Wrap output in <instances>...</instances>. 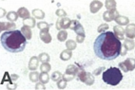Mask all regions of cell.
Here are the masks:
<instances>
[{
  "mask_svg": "<svg viewBox=\"0 0 135 90\" xmlns=\"http://www.w3.org/2000/svg\"><path fill=\"white\" fill-rule=\"evenodd\" d=\"M108 29H109V25L108 24H102L98 27L97 31L100 32V33H102V32H105L106 30H108Z\"/></svg>",
  "mask_w": 135,
  "mask_h": 90,
  "instance_id": "obj_34",
  "label": "cell"
},
{
  "mask_svg": "<svg viewBox=\"0 0 135 90\" xmlns=\"http://www.w3.org/2000/svg\"><path fill=\"white\" fill-rule=\"evenodd\" d=\"M39 58L36 56H32L29 62V65H28V67H29L30 70H36V68L38 67V63H39Z\"/></svg>",
  "mask_w": 135,
  "mask_h": 90,
  "instance_id": "obj_10",
  "label": "cell"
},
{
  "mask_svg": "<svg viewBox=\"0 0 135 90\" xmlns=\"http://www.w3.org/2000/svg\"><path fill=\"white\" fill-rule=\"evenodd\" d=\"M4 12H5L4 9H1V17H4V16H5V14H4Z\"/></svg>",
  "mask_w": 135,
  "mask_h": 90,
  "instance_id": "obj_43",
  "label": "cell"
},
{
  "mask_svg": "<svg viewBox=\"0 0 135 90\" xmlns=\"http://www.w3.org/2000/svg\"><path fill=\"white\" fill-rule=\"evenodd\" d=\"M39 76H40V74L37 71H32L29 74V78L32 83H37L39 80Z\"/></svg>",
  "mask_w": 135,
  "mask_h": 90,
  "instance_id": "obj_24",
  "label": "cell"
},
{
  "mask_svg": "<svg viewBox=\"0 0 135 90\" xmlns=\"http://www.w3.org/2000/svg\"><path fill=\"white\" fill-rule=\"evenodd\" d=\"M105 6L108 10H114L116 9V1L115 0H106Z\"/></svg>",
  "mask_w": 135,
  "mask_h": 90,
  "instance_id": "obj_25",
  "label": "cell"
},
{
  "mask_svg": "<svg viewBox=\"0 0 135 90\" xmlns=\"http://www.w3.org/2000/svg\"><path fill=\"white\" fill-rule=\"evenodd\" d=\"M71 56H73V52H71V50L67 49L61 52L60 59L62 60V61H69V60L71 58Z\"/></svg>",
  "mask_w": 135,
  "mask_h": 90,
  "instance_id": "obj_14",
  "label": "cell"
},
{
  "mask_svg": "<svg viewBox=\"0 0 135 90\" xmlns=\"http://www.w3.org/2000/svg\"><path fill=\"white\" fill-rule=\"evenodd\" d=\"M77 20H73V21H71V23H70V29H73H73H74V27L75 26H76V24H77Z\"/></svg>",
  "mask_w": 135,
  "mask_h": 90,
  "instance_id": "obj_41",
  "label": "cell"
},
{
  "mask_svg": "<svg viewBox=\"0 0 135 90\" xmlns=\"http://www.w3.org/2000/svg\"><path fill=\"white\" fill-rule=\"evenodd\" d=\"M35 23H36L35 22V19L32 18V17H28V18L23 20V24H24L25 26H28V27H30V28L35 27Z\"/></svg>",
  "mask_w": 135,
  "mask_h": 90,
  "instance_id": "obj_21",
  "label": "cell"
},
{
  "mask_svg": "<svg viewBox=\"0 0 135 90\" xmlns=\"http://www.w3.org/2000/svg\"><path fill=\"white\" fill-rule=\"evenodd\" d=\"M70 23H71V20L69 18V17H62V18H58V20L56 21V29L58 30H61V29H67L70 28Z\"/></svg>",
  "mask_w": 135,
  "mask_h": 90,
  "instance_id": "obj_4",
  "label": "cell"
},
{
  "mask_svg": "<svg viewBox=\"0 0 135 90\" xmlns=\"http://www.w3.org/2000/svg\"><path fill=\"white\" fill-rule=\"evenodd\" d=\"M75 76L74 75H70V74H67V73H65L64 75H63V77L62 78L64 79L65 81H67V82H69V81H71V80H73V78H74Z\"/></svg>",
  "mask_w": 135,
  "mask_h": 90,
  "instance_id": "obj_37",
  "label": "cell"
},
{
  "mask_svg": "<svg viewBox=\"0 0 135 90\" xmlns=\"http://www.w3.org/2000/svg\"><path fill=\"white\" fill-rule=\"evenodd\" d=\"M102 79L104 83L109 85H117L123 79V74L118 67H110L103 72Z\"/></svg>",
  "mask_w": 135,
  "mask_h": 90,
  "instance_id": "obj_3",
  "label": "cell"
},
{
  "mask_svg": "<svg viewBox=\"0 0 135 90\" xmlns=\"http://www.w3.org/2000/svg\"><path fill=\"white\" fill-rule=\"evenodd\" d=\"M119 12L116 10V9L114 10H108L107 12H105L103 13V19L106 22H110L112 20H114L117 16H119Z\"/></svg>",
  "mask_w": 135,
  "mask_h": 90,
  "instance_id": "obj_5",
  "label": "cell"
},
{
  "mask_svg": "<svg viewBox=\"0 0 135 90\" xmlns=\"http://www.w3.org/2000/svg\"><path fill=\"white\" fill-rule=\"evenodd\" d=\"M51 65L49 63H42V65L40 66V70L41 72H49V71L51 70Z\"/></svg>",
  "mask_w": 135,
  "mask_h": 90,
  "instance_id": "obj_32",
  "label": "cell"
},
{
  "mask_svg": "<svg viewBox=\"0 0 135 90\" xmlns=\"http://www.w3.org/2000/svg\"><path fill=\"white\" fill-rule=\"evenodd\" d=\"M84 41H85V34H77V36H76V42L82 44Z\"/></svg>",
  "mask_w": 135,
  "mask_h": 90,
  "instance_id": "obj_36",
  "label": "cell"
},
{
  "mask_svg": "<svg viewBox=\"0 0 135 90\" xmlns=\"http://www.w3.org/2000/svg\"><path fill=\"white\" fill-rule=\"evenodd\" d=\"M45 85H44L43 83H36L35 84V89L36 90H40V89H45Z\"/></svg>",
  "mask_w": 135,
  "mask_h": 90,
  "instance_id": "obj_39",
  "label": "cell"
},
{
  "mask_svg": "<svg viewBox=\"0 0 135 90\" xmlns=\"http://www.w3.org/2000/svg\"><path fill=\"white\" fill-rule=\"evenodd\" d=\"M105 69V67H103V66H102V67H99L98 69H96V70H94V72H93V75L94 76H98L99 74L101 73L102 71L104 70Z\"/></svg>",
  "mask_w": 135,
  "mask_h": 90,
  "instance_id": "obj_40",
  "label": "cell"
},
{
  "mask_svg": "<svg viewBox=\"0 0 135 90\" xmlns=\"http://www.w3.org/2000/svg\"><path fill=\"white\" fill-rule=\"evenodd\" d=\"M66 86H67V81H65L63 78L57 82V87L59 89H64L66 88Z\"/></svg>",
  "mask_w": 135,
  "mask_h": 90,
  "instance_id": "obj_33",
  "label": "cell"
},
{
  "mask_svg": "<svg viewBox=\"0 0 135 90\" xmlns=\"http://www.w3.org/2000/svg\"><path fill=\"white\" fill-rule=\"evenodd\" d=\"M83 83L87 85H92L94 83L93 75H92L91 73H89V72H87V75H86V77H85V80Z\"/></svg>",
  "mask_w": 135,
  "mask_h": 90,
  "instance_id": "obj_19",
  "label": "cell"
},
{
  "mask_svg": "<svg viewBox=\"0 0 135 90\" xmlns=\"http://www.w3.org/2000/svg\"><path fill=\"white\" fill-rule=\"evenodd\" d=\"M79 71V67L77 66H74V65H70L68 66L67 69H66V73L67 74H70V75H74L76 76Z\"/></svg>",
  "mask_w": 135,
  "mask_h": 90,
  "instance_id": "obj_15",
  "label": "cell"
},
{
  "mask_svg": "<svg viewBox=\"0 0 135 90\" xmlns=\"http://www.w3.org/2000/svg\"><path fill=\"white\" fill-rule=\"evenodd\" d=\"M73 30H74V32L76 34H85V29H84V28H83L82 25L79 23V21L77 22V24H76V26L74 27Z\"/></svg>",
  "mask_w": 135,
  "mask_h": 90,
  "instance_id": "obj_27",
  "label": "cell"
},
{
  "mask_svg": "<svg viewBox=\"0 0 135 90\" xmlns=\"http://www.w3.org/2000/svg\"><path fill=\"white\" fill-rule=\"evenodd\" d=\"M67 37H68V33L65 29H61L57 34V39H58V41H60V42L66 41V40H67Z\"/></svg>",
  "mask_w": 135,
  "mask_h": 90,
  "instance_id": "obj_23",
  "label": "cell"
},
{
  "mask_svg": "<svg viewBox=\"0 0 135 90\" xmlns=\"http://www.w3.org/2000/svg\"><path fill=\"white\" fill-rule=\"evenodd\" d=\"M125 65L127 66V68L128 69V71H132L135 69V59L133 58H128L127 60H125Z\"/></svg>",
  "mask_w": 135,
  "mask_h": 90,
  "instance_id": "obj_16",
  "label": "cell"
},
{
  "mask_svg": "<svg viewBox=\"0 0 135 90\" xmlns=\"http://www.w3.org/2000/svg\"><path fill=\"white\" fill-rule=\"evenodd\" d=\"M114 20L120 26H126V25H128V23H129V19L127 16H123V15H119Z\"/></svg>",
  "mask_w": 135,
  "mask_h": 90,
  "instance_id": "obj_13",
  "label": "cell"
},
{
  "mask_svg": "<svg viewBox=\"0 0 135 90\" xmlns=\"http://www.w3.org/2000/svg\"><path fill=\"white\" fill-rule=\"evenodd\" d=\"M7 19L9 20V21H11V22H15V21H16L17 18L19 17V15H18V13L15 12H9L7 13Z\"/></svg>",
  "mask_w": 135,
  "mask_h": 90,
  "instance_id": "obj_22",
  "label": "cell"
},
{
  "mask_svg": "<svg viewBox=\"0 0 135 90\" xmlns=\"http://www.w3.org/2000/svg\"><path fill=\"white\" fill-rule=\"evenodd\" d=\"M119 68H120L122 71H124V72H128V69L127 68V66H126V65H125L124 62H122V63H119Z\"/></svg>",
  "mask_w": 135,
  "mask_h": 90,
  "instance_id": "obj_38",
  "label": "cell"
},
{
  "mask_svg": "<svg viewBox=\"0 0 135 90\" xmlns=\"http://www.w3.org/2000/svg\"><path fill=\"white\" fill-rule=\"evenodd\" d=\"M127 51H128V49H126L124 46H122V49H121V54H120V55H122V56H125L126 54H127Z\"/></svg>",
  "mask_w": 135,
  "mask_h": 90,
  "instance_id": "obj_42",
  "label": "cell"
},
{
  "mask_svg": "<svg viewBox=\"0 0 135 90\" xmlns=\"http://www.w3.org/2000/svg\"><path fill=\"white\" fill-rule=\"evenodd\" d=\"M17 13H18L19 17H21V18H23V19H26V18L30 17V12L24 7L19 8L18 10H17Z\"/></svg>",
  "mask_w": 135,
  "mask_h": 90,
  "instance_id": "obj_17",
  "label": "cell"
},
{
  "mask_svg": "<svg viewBox=\"0 0 135 90\" xmlns=\"http://www.w3.org/2000/svg\"><path fill=\"white\" fill-rule=\"evenodd\" d=\"M55 14L57 15L59 18H61V17H66L67 16V13H66V12L64 10H62V9H59V10H57L55 12Z\"/></svg>",
  "mask_w": 135,
  "mask_h": 90,
  "instance_id": "obj_35",
  "label": "cell"
},
{
  "mask_svg": "<svg viewBox=\"0 0 135 90\" xmlns=\"http://www.w3.org/2000/svg\"><path fill=\"white\" fill-rule=\"evenodd\" d=\"M123 46H125L128 50H132V49H134V46H135V43H134V41H133L132 39H129V38H128V39H125Z\"/></svg>",
  "mask_w": 135,
  "mask_h": 90,
  "instance_id": "obj_18",
  "label": "cell"
},
{
  "mask_svg": "<svg viewBox=\"0 0 135 90\" xmlns=\"http://www.w3.org/2000/svg\"><path fill=\"white\" fill-rule=\"evenodd\" d=\"M66 46H67V49H70V50L73 51V49H76V42H74L73 40H68L67 43H66Z\"/></svg>",
  "mask_w": 135,
  "mask_h": 90,
  "instance_id": "obj_31",
  "label": "cell"
},
{
  "mask_svg": "<svg viewBox=\"0 0 135 90\" xmlns=\"http://www.w3.org/2000/svg\"><path fill=\"white\" fill-rule=\"evenodd\" d=\"M122 46L120 40L115 36L114 32H102L94 41L93 50L97 57L102 60L111 61L121 54Z\"/></svg>",
  "mask_w": 135,
  "mask_h": 90,
  "instance_id": "obj_1",
  "label": "cell"
},
{
  "mask_svg": "<svg viewBox=\"0 0 135 90\" xmlns=\"http://www.w3.org/2000/svg\"><path fill=\"white\" fill-rule=\"evenodd\" d=\"M37 28H38L40 30H46V29L49 30V29H50V25H49L47 22L41 21V22L37 23Z\"/></svg>",
  "mask_w": 135,
  "mask_h": 90,
  "instance_id": "obj_30",
  "label": "cell"
},
{
  "mask_svg": "<svg viewBox=\"0 0 135 90\" xmlns=\"http://www.w3.org/2000/svg\"><path fill=\"white\" fill-rule=\"evenodd\" d=\"M40 39H41L42 42L46 43V44H49L51 42V35L49 33V30H40Z\"/></svg>",
  "mask_w": 135,
  "mask_h": 90,
  "instance_id": "obj_9",
  "label": "cell"
},
{
  "mask_svg": "<svg viewBox=\"0 0 135 90\" xmlns=\"http://www.w3.org/2000/svg\"><path fill=\"white\" fill-rule=\"evenodd\" d=\"M3 1H4V0H3Z\"/></svg>",
  "mask_w": 135,
  "mask_h": 90,
  "instance_id": "obj_44",
  "label": "cell"
},
{
  "mask_svg": "<svg viewBox=\"0 0 135 90\" xmlns=\"http://www.w3.org/2000/svg\"><path fill=\"white\" fill-rule=\"evenodd\" d=\"M1 45L9 52L17 53L25 49L27 39L21 30H8L1 35Z\"/></svg>",
  "mask_w": 135,
  "mask_h": 90,
  "instance_id": "obj_2",
  "label": "cell"
},
{
  "mask_svg": "<svg viewBox=\"0 0 135 90\" xmlns=\"http://www.w3.org/2000/svg\"><path fill=\"white\" fill-rule=\"evenodd\" d=\"M125 34L126 36L129 38V39L135 38V24L127 25V28L125 29Z\"/></svg>",
  "mask_w": 135,
  "mask_h": 90,
  "instance_id": "obj_7",
  "label": "cell"
},
{
  "mask_svg": "<svg viewBox=\"0 0 135 90\" xmlns=\"http://www.w3.org/2000/svg\"><path fill=\"white\" fill-rule=\"evenodd\" d=\"M113 29H114V34H115V36L117 37L120 41L121 40L125 39V29L121 27L120 25L115 26V27L113 28Z\"/></svg>",
  "mask_w": 135,
  "mask_h": 90,
  "instance_id": "obj_8",
  "label": "cell"
},
{
  "mask_svg": "<svg viewBox=\"0 0 135 90\" xmlns=\"http://www.w3.org/2000/svg\"><path fill=\"white\" fill-rule=\"evenodd\" d=\"M39 80L41 83H43L44 84L47 83L50 81V75L48 74V72H41L40 76H39Z\"/></svg>",
  "mask_w": 135,
  "mask_h": 90,
  "instance_id": "obj_26",
  "label": "cell"
},
{
  "mask_svg": "<svg viewBox=\"0 0 135 90\" xmlns=\"http://www.w3.org/2000/svg\"><path fill=\"white\" fill-rule=\"evenodd\" d=\"M39 61L42 62V63H49L50 61V55L46 52H43V53H40L39 54Z\"/></svg>",
  "mask_w": 135,
  "mask_h": 90,
  "instance_id": "obj_28",
  "label": "cell"
},
{
  "mask_svg": "<svg viewBox=\"0 0 135 90\" xmlns=\"http://www.w3.org/2000/svg\"><path fill=\"white\" fill-rule=\"evenodd\" d=\"M63 77V74L61 73L60 71H54L52 74H51V80L54 81V82H58L59 80H61Z\"/></svg>",
  "mask_w": 135,
  "mask_h": 90,
  "instance_id": "obj_29",
  "label": "cell"
},
{
  "mask_svg": "<svg viewBox=\"0 0 135 90\" xmlns=\"http://www.w3.org/2000/svg\"><path fill=\"white\" fill-rule=\"evenodd\" d=\"M16 25L15 23L10 22H1L0 23V29L1 30H15Z\"/></svg>",
  "mask_w": 135,
  "mask_h": 90,
  "instance_id": "obj_11",
  "label": "cell"
},
{
  "mask_svg": "<svg viewBox=\"0 0 135 90\" xmlns=\"http://www.w3.org/2000/svg\"><path fill=\"white\" fill-rule=\"evenodd\" d=\"M32 15L34 16V18H36V19H43L44 17H45V12L43 10H39V9H35L31 12Z\"/></svg>",
  "mask_w": 135,
  "mask_h": 90,
  "instance_id": "obj_20",
  "label": "cell"
},
{
  "mask_svg": "<svg viewBox=\"0 0 135 90\" xmlns=\"http://www.w3.org/2000/svg\"><path fill=\"white\" fill-rule=\"evenodd\" d=\"M31 28L28 27V26H23V27L21 28V32L23 33V35H24L25 37H26L27 40H31V36H32V32H31Z\"/></svg>",
  "mask_w": 135,
  "mask_h": 90,
  "instance_id": "obj_12",
  "label": "cell"
},
{
  "mask_svg": "<svg viewBox=\"0 0 135 90\" xmlns=\"http://www.w3.org/2000/svg\"><path fill=\"white\" fill-rule=\"evenodd\" d=\"M102 7H103V3L99 0H93L90 5H89V10H90V12L91 13H96L97 12L101 10Z\"/></svg>",
  "mask_w": 135,
  "mask_h": 90,
  "instance_id": "obj_6",
  "label": "cell"
}]
</instances>
